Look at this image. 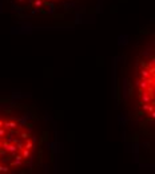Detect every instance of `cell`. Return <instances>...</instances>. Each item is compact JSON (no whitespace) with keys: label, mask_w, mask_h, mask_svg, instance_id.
I'll return each mask as SVG.
<instances>
[{"label":"cell","mask_w":155,"mask_h":174,"mask_svg":"<svg viewBox=\"0 0 155 174\" xmlns=\"http://www.w3.org/2000/svg\"><path fill=\"white\" fill-rule=\"evenodd\" d=\"M113 95L127 151L139 167L155 170V19L119 42Z\"/></svg>","instance_id":"obj_1"},{"label":"cell","mask_w":155,"mask_h":174,"mask_svg":"<svg viewBox=\"0 0 155 174\" xmlns=\"http://www.w3.org/2000/svg\"><path fill=\"white\" fill-rule=\"evenodd\" d=\"M62 150L58 125L38 103L0 94V174L58 173Z\"/></svg>","instance_id":"obj_2"},{"label":"cell","mask_w":155,"mask_h":174,"mask_svg":"<svg viewBox=\"0 0 155 174\" xmlns=\"http://www.w3.org/2000/svg\"><path fill=\"white\" fill-rule=\"evenodd\" d=\"M104 0H0L1 8L19 27L71 28L100 11Z\"/></svg>","instance_id":"obj_3"}]
</instances>
